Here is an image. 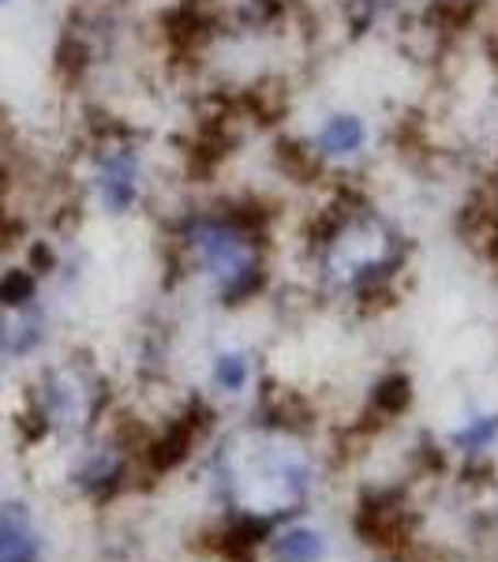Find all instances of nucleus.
<instances>
[{"label":"nucleus","mask_w":498,"mask_h":562,"mask_svg":"<svg viewBox=\"0 0 498 562\" xmlns=\"http://www.w3.org/2000/svg\"><path fill=\"white\" fill-rule=\"evenodd\" d=\"M166 248L180 278L206 285L222 307H244L270 285L274 225L259 199L188 195L166 214Z\"/></svg>","instance_id":"1"},{"label":"nucleus","mask_w":498,"mask_h":562,"mask_svg":"<svg viewBox=\"0 0 498 562\" xmlns=\"http://www.w3.org/2000/svg\"><path fill=\"white\" fill-rule=\"evenodd\" d=\"M416 240L367 188H330L304 229V259L330 296L383 304L409 274Z\"/></svg>","instance_id":"2"},{"label":"nucleus","mask_w":498,"mask_h":562,"mask_svg":"<svg viewBox=\"0 0 498 562\" xmlns=\"http://www.w3.org/2000/svg\"><path fill=\"white\" fill-rule=\"evenodd\" d=\"M76 195L83 211L105 222H132L158 211L161 161L150 135L128 121L90 124L76 154Z\"/></svg>","instance_id":"3"},{"label":"nucleus","mask_w":498,"mask_h":562,"mask_svg":"<svg viewBox=\"0 0 498 562\" xmlns=\"http://www.w3.org/2000/svg\"><path fill=\"white\" fill-rule=\"evenodd\" d=\"M383 150V128L356 102H326L288 135V161L301 177L330 188H364Z\"/></svg>","instance_id":"4"},{"label":"nucleus","mask_w":498,"mask_h":562,"mask_svg":"<svg viewBox=\"0 0 498 562\" xmlns=\"http://www.w3.org/2000/svg\"><path fill=\"white\" fill-rule=\"evenodd\" d=\"M105 397L109 390L102 371L83 357H68L38 375L31 394V416L42 428L83 431L105 409Z\"/></svg>","instance_id":"5"},{"label":"nucleus","mask_w":498,"mask_h":562,"mask_svg":"<svg viewBox=\"0 0 498 562\" xmlns=\"http://www.w3.org/2000/svg\"><path fill=\"white\" fill-rule=\"evenodd\" d=\"M199 38L211 42H262L278 34L293 12V0H184Z\"/></svg>","instance_id":"6"},{"label":"nucleus","mask_w":498,"mask_h":562,"mask_svg":"<svg viewBox=\"0 0 498 562\" xmlns=\"http://www.w3.org/2000/svg\"><path fill=\"white\" fill-rule=\"evenodd\" d=\"M49 341V307L42 296L15 307H0V360H31Z\"/></svg>","instance_id":"7"},{"label":"nucleus","mask_w":498,"mask_h":562,"mask_svg":"<svg viewBox=\"0 0 498 562\" xmlns=\"http://www.w3.org/2000/svg\"><path fill=\"white\" fill-rule=\"evenodd\" d=\"M333 12L349 38H371L401 15V0H333Z\"/></svg>","instance_id":"8"},{"label":"nucleus","mask_w":498,"mask_h":562,"mask_svg":"<svg viewBox=\"0 0 498 562\" xmlns=\"http://www.w3.org/2000/svg\"><path fill=\"white\" fill-rule=\"evenodd\" d=\"M38 537L31 529V514L23 503L0 506V562H34Z\"/></svg>","instance_id":"9"},{"label":"nucleus","mask_w":498,"mask_h":562,"mask_svg":"<svg viewBox=\"0 0 498 562\" xmlns=\"http://www.w3.org/2000/svg\"><path fill=\"white\" fill-rule=\"evenodd\" d=\"M491 8V0H420V12L431 26L442 31H465Z\"/></svg>","instance_id":"10"},{"label":"nucleus","mask_w":498,"mask_h":562,"mask_svg":"<svg viewBox=\"0 0 498 562\" xmlns=\"http://www.w3.org/2000/svg\"><path fill=\"white\" fill-rule=\"evenodd\" d=\"M211 383L222 394H240L251 383V357L244 349H222L211 360Z\"/></svg>","instance_id":"11"},{"label":"nucleus","mask_w":498,"mask_h":562,"mask_svg":"<svg viewBox=\"0 0 498 562\" xmlns=\"http://www.w3.org/2000/svg\"><path fill=\"white\" fill-rule=\"evenodd\" d=\"M278 562H319L322 559V537L312 529H288L282 540L274 543Z\"/></svg>","instance_id":"12"},{"label":"nucleus","mask_w":498,"mask_h":562,"mask_svg":"<svg viewBox=\"0 0 498 562\" xmlns=\"http://www.w3.org/2000/svg\"><path fill=\"white\" fill-rule=\"evenodd\" d=\"M495 439H498V413H479V416H473V420L461 424V428L454 431V447L465 450V454L491 447Z\"/></svg>","instance_id":"13"},{"label":"nucleus","mask_w":498,"mask_h":562,"mask_svg":"<svg viewBox=\"0 0 498 562\" xmlns=\"http://www.w3.org/2000/svg\"><path fill=\"white\" fill-rule=\"evenodd\" d=\"M121 476V458H116V450H90L87 461L79 465V480L83 484H105V480H116Z\"/></svg>","instance_id":"14"},{"label":"nucleus","mask_w":498,"mask_h":562,"mask_svg":"<svg viewBox=\"0 0 498 562\" xmlns=\"http://www.w3.org/2000/svg\"><path fill=\"white\" fill-rule=\"evenodd\" d=\"M409 402H412V383L405 375H386L383 383L375 386V405L383 413H401Z\"/></svg>","instance_id":"15"},{"label":"nucleus","mask_w":498,"mask_h":562,"mask_svg":"<svg viewBox=\"0 0 498 562\" xmlns=\"http://www.w3.org/2000/svg\"><path fill=\"white\" fill-rule=\"evenodd\" d=\"M188 442H192V428H177L173 435H166V439L154 447V465L169 469V465H177V461H184Z\"/></svg>","instance_id":"16"},{"label":"nucleus","mask_w":498,"mask_h":562,"mask_svg":"<svg viewBox=\"0 0 498 562\" xmlns=\"http://www.w3.org/2000/svg\"><path fill=\"white\" fill-rule=\"evenodd\" d=\"M20 0H0V12H8V8H15Z\"/></svg>","instance_id":"17"}]
</instances>
